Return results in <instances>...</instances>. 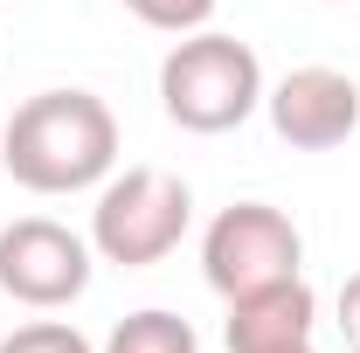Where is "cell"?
I'll list each match as a JSON object with an SVG mask.
<instances>
[{"mask_svg":"<svg viewBox=\"0 0 360 353\" xmlns=\"http://www.w3.org/2000/svg\"><path fill=\"white\" fill-rule=\"evenodd\" d=\"M340 333H347V347H360V270L340 284Z\"/></svg>","mask_w":360,"mask_h":353,"instance_id":"cell-11","label":"cell"},{"mask_svg":"<svg viewBox=\"0 0 360 353\" xmlns=\"http://www.w3.org/2000/svg\"><path fill=\"white\" fill-rule=\"evenodd\" d=\"M160 104L180 132H236L257 104H264V63L257 49L236 42V35H215V28H194L167 49L160 63Z\"/></svg>","mask_w":360,"mask_h":353,"instance_id":"cell-2","label":"cell"},{"mask_svg":"<svg viewBox=\"0 0 360 353\" xmlns=\"http://www.w3.org/2000/svg\"><path fill=\"white\" fill-rule=\"evenodd\" d=\"M298 264H305V236L270 201H236L201 236V277L222 298H243V291L277 284V277H298Z\"/></svg>","mask_w":360,"mask_h":353,"instance_id":"cell-4","label":"cell"},{"mask_svg":"<svg viewBox=\"0 0 360 353\" xmlns=\"http://www.w3.org/2000/svg\"><path fill=\"white\" fill-rule=\"evenodd\" d=\"M354 353H360V347H354Z\"/></svg>","mask_w":360,"mask_h":353,"instance_id":"cell-13","label":"cell"},{"mask_svg":"<svg viewBox=\"0 0 360 353\" xmlns=\"http://www.w3.org/2000/svg\"><path fill=\"white\" fill-rule=\"evenodd\" d=\"M194 222V194L187 180L167 167H125L97 187V208H90V250L118 270H153L180 250Z\"/></svg>","mask_w":360,"mask_h":353,"instance_id":"cell-3","label":"cell"},{"mask_svg":"<svg viewBox=\"0 0 360 353\" xmlns=\"http://www.w3.org/2000/svg\"><path fill=\"white\" fill-rule=\"evenodd\" d=\"M90 236L49 215H21L0 229V291L28 312H63L90 291Z\"/></svg>","mask_w":360,"mask_h":353,"instance_id":"cell-5","label":"cell"},{"mask_svg":"<svg viewBox=\"0 0 360 353\" xmlns=\"http://www.w3.org/2000/svg\"><path fill=\"white\" fill-rule=\"evenodd\" d=\"M270 132L298 153H333L360 132V84L347 70H326V63H305L291 77H277L264 90Z\"/></svg>","mask_w":360,"mask_h":353,"instance_id":"cell-6","label":"cell"},{"mask_svg":"<svg viewBox=\"0 0 360 353\" xmlns=\"http://www.w3.org/2000/svg\"><path fill=\"white\" fill-rule=\"evenodd\" d=\"M319 326V291L298 277H277V284H257L243 298H229V353H284V347H305Z\"/></svg>","mask_w":360,"mask_h":353,"instance_id":"cell-7","label":"cell"},{"mask_svg":"<svg viewBox=\"0 0 360 353\" xmlns=\"http://www.w3.org/2000/svg\"><path fill=\"white\" fill-rule=\"evenodd\" d=\"M284 353H319V347H312V340H305V347H284Z\"/></svg>","mask_w":360,"mask_h":353,"instance_id":"cell-12","label":"cell"},{"mask_svg":"<svg viewBox=\"0 0 360 353\" xmlns=\"http://www.w3.org/2000/svg\"><path fill=\"white\" fill-rule=\"evenodd\" d=\"M146 28H160V35H194V28H208L215 21V7L222 0H125Z\"/></svg>","mask_w":360,"mask_h":353,"instance_id":"cell-10","label":"cell"},{"mask_svg":"<svg viewBox=\"0 0 360 353\" xmlns=\"http://www.w3.org/2000/svg\"><path fill=\"white\" fill-rule=\"evenodd\" d=\"M104 353H201V340H194V326L180 319V312H132V319H118L111 326V340H104Z\"/></svg>","mask_w":360,"mask_h":353,"instance_id":"cell-8","label":"cell"},{"mask_svg":"<svg viewBox=\"0 0 360 353\" xmlns=\"http://www.w3.org/2000/svg\"><path fill=\"white\" fill-rule=\"evenodd\" d=\"M0 167L28 194H84L118 167V118L97 90H35L0 132Z\"/></svg>","mask_w":360,"mask_h":353,"instance_id":"cell-1","label":"cell"},{"mask_svg":"<svg viewBox=\"0 0 360 353\" xmlns=\"http://www.w3.org/2000/svg\"><path fill=\"white\" fill-rule=\"evenodd\" d=\"M0 353H97V347H90L70 319H28V326H14L0 340Z\"/></svg>","mask_w":360,"mask_h":353,"instance_id":"cell-9","label":"cell"}]
</instances>
